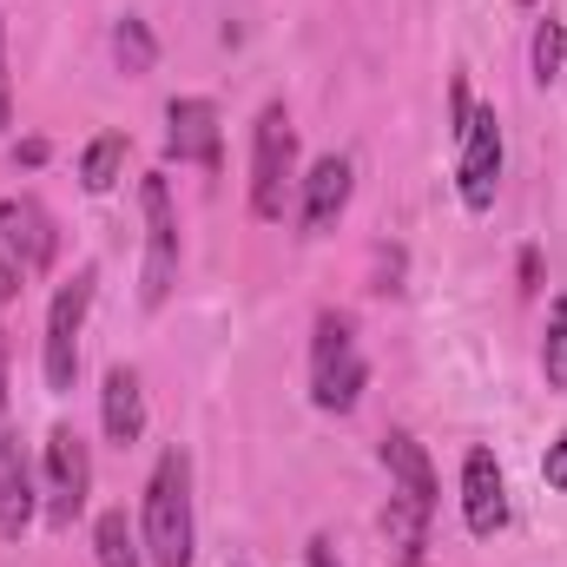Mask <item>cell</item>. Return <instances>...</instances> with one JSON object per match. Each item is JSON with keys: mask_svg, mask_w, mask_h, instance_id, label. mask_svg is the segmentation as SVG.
Returning <instances> with one entry per match:
<instances>
[{"mask_svg": "<svg viewBox=\"0 0 567 567\" xmlns=\"http://www.w3.org/2000/svg\"><path fill=\"white\" fill-rule=\"evenodd\" d=\"M0 410H7V330H0Z\"/></svg>", "mask_w": 567, "mask_h": 567, "instance_id": "obj_26", "label": "cell"}, {"mask_svg": "<svg viewBox=\"0 0 567 567\" xmlns=\"http://www.w3.org/2000/svg\"><path fill=\"white\" fill-rule=\"evenodd\" d=\"M140 542L152 567H192V455L185 449H165L145 482Z\"/></svg>", "mask_w": 567, "mask_h": 567, "instance_id": "obj_1", "label": "cell"}, {"mask_svg": "<svg viewBox=\"0 0 567 567\" xmlns=\"http://www.w3.org/2000/svg\"><path fill=\"white\" fill-rule=\"evenodd\" d=\"M13 126V80H7V27H0V133Z\"/></svg>", "mask_w": 567, "mask_h": 567, "instance_id": "obj_22", "label": "cell"}, {"mask_svg": "<svg viewBox=\"0 0 567 567\" xmlns=\"http://www.w3.org/2000/svg\"><path fill=\"white\" fill-rule=\"evenodd\" d=\"M27 522H33V475H27V455H20V442L7 429V410H0V535L20 542Z\"/></svg>", "mask_w": 567, "mask_h": 567, "instance_id": "obj_12", "label": "cell"}, {"mask_svg": "<svg viewBox=\"0 0 567 567\" xmlns=\"http://www.w3.org/2000/svg\"><path fill=\"white\" fill-rule=\"evenodd\" d=\"M93 284L100 271H73V284H60L53 310H47V343H40V370H47V390L66 396L73 377H80V330H86V310H93Z\"/></svg>", "mask_w": 567, "mask_h": 567, "instance_id": "obj_4", "label": "cell"}, {"mask_svg": "<svg viewBox=\"0 0 567 567\" xmlns=\"http://www.w3.org/2000/svg\"><path fill=\"white\" fill-rule=\"evenodd\" d=\"M120 165H126V133H100V140L80 152V185L86 192H113L120 185Z\"/></svg>", "mask_w": 567, "mask_h": 567, "instance_id": "obj_16", "label": "cell"}, {"mask_svg": "<svg viewBox=\"0 0 567 567\" xmlns=\"http://www.w3.org/2000/svg\"><path fill=\"white\" fill-rule=\"evenodd\" d=\"M363 350H357V323L343 317V310H323L317 317V337H310V396H317V410H357V396H363Z\"/></svg>", "mask_w": 567, "mask_h": 567, "instance_id": "obj_2", "label": "cell"}, {"mask_svg": "<svg viewBox=\"0 0 567 567\" xmlns=\"http://www.w3.org/2000/svg\"><path fill=\"white\" fill-rule=\"evenodd\" d=\"M113 60H120V73H152V60H158V40H152V27L145 20H113Z\"/></svg>", "mask_w": 567, "mask_h": 567, "instance_id": "obj_18", "label": "cell"}, {"mask_svg": "<svg viewBox=\"0 0 567 567\" xmlns=\"http://www.w3.org/2000/svg\"><path fill=\"white\" fill-rule=\"evenodd\" d=\"M502 185V120L495 106H475V120L462 126V158H455V192L468 212H488Z\"/></svg>", "mask_w": 567, "mask_h": 567, "instance_id": "obj_7", "label": "cell"}, {"mask_svg": "<svg viewBox=\"0 0 567 567\" xmlns=\"http://www.w3.org/2000/svg\"><path fill=\"white\" fill-rule=\"evenodd\" d=\"M100 423L106 435L126 449L145 435V396H140V377L133 370H106V390H100Z\"/></svg>", "mask_w": 567, "mask_h": 567, "instance_id": "obj_15", "label": "cell"}, {"mask_svg": "<svg viewBox=\"0 0 567 567\" xmlns=\"http://www.w3.org/2000/svg\"><path fill=\"white\" fill-rule=\"evenodd\" d=\"M542 377L548 390H567V297L548 303V337H542Z\"/></svg>", "mask_w": 567, "mask_h": 567, "instance_id": "obj_19", "label": "cell"}, {"mask_svg": "<svg viewBox=\"0 0 567 567\" xmlns=\"http://www.w3.org/2000/svg\"><path fill=\"white\" fill-rule=\"evenodd\" d=\"M429 515H435V508H423L416 495L390 488V502H383V542H390L396 567H416V561H423V548H429Z\"/></svg>", "mask_w": 567, "mask_h": 567, "instance_id": "obj_13", "label": "cell"}, {"mask_svg": "<svg viewBox=\"0 0 567 567\" xmlns=\"http://www.w3.org/2000/svg\"><path fill=\"white\" fill-rule=\"evenodd\" d=\"M13 158H20V165H47V140H27Z\"/></svg>", "mask_w": 567, "mask_h": 567, "instance_id": "obj_25", "label": "cell"}, {"mask_svg": "<svg viewBox=\"0 0 567 567\" xmlns=\"http://www.w3.org/2000/svg\"><path fill=\"white\" fill-rule=\"evenodd\" d=\"M140 205H145V278H140V297L158 310L178 284V212H172V185L152 172L140 185Z\"/></svg>", "mask_w": 567, "mask_h": 567, "instance_id": "obj_5", "label": "cell"}, {"mask_svg": "<svg viewBox=\"0 0 567 567\" xmlns=\"http://www.w3.org/2000/svg\"><path fill=\"white\" fill-rule=\"evenodd\" d=\"M290 192H297V126H290L284 100H271L251 133V212L265 225H278Z\"/></svg>", "mask_w": 567, "mask_h": 567, "instance_id": "obj_3", "label": "cell"}, {"mask_svg": "<svg viewBox=\"0 0 567 567\" xmlns=\"http://www.w3.org/2000/svg\"><path fill=\"white\" fill-rule=\"evenodd\" d=\"M310 567H343V561H337V548H330V542H323V535H317V542H310Z\"/></svg>", "mask_w": 567, "mask_h": 567, "instance_id": "obj_24", "label": "cell"}, {"mask_svg": "<svg viewBox=\"0 0 567 567\" xmlns=\"http://www.w3.org/2000/svg\"><path fill=\"white\" fill-rule=\"evenodd\" d=\"M165 152L178 165L218 172V106L212 100H172L165 106Z\"/></svg>", "mask_w": 567, "mask_h": 567, "instance_id": "obj_10", "label": "cell"}, {"mask_svg": "<svg viewBox=\"0 0 567 567\" xmlns=\"http://www.w3.org/2000/svg\"><path fill=\"white\" fill-rule=\"evenodd\" d=\"M93 495V455L80 442V429H53L47 435V522L53 528H73V515L86 508Z\"/></svg>", "mask_w": 567, "mask_h": 567, "instance_id": "obj_6", "label": "cell"}, {"mask_svg": "<svg viewBox=\"0 0 567 567\" xmlns=\"http://www.w3.org/2000/svg\"><path fill=\"white\" fill-rule=\"evenodd\" d=\"M0 251L33 278V271H47L53 258H60V225H53V212L40 205V198H0Z\"/></svg>", "mask_w": 567, "mask_h": 567, "instance_id": "obj_8", "label": "cell"}, {"mask_svg": "<svg viewBox=\"0 0 567 567\" xmlns=\"http://www.w3.org/2000/svg\"><path fill=\"white\" fill-rule=\"evenodd\" d=\"M383 468H390V488H403V495H416L423 508H435V468H429L423 442H416L410 429H390V435H383Z\"/></svg>", "mask_w": 567, "mask_h": 567, "instance_id": "obj_14", "label": "cell"}, {"mask_svg": "<svg viewBox=\"0 0 567 567\" xmlns=\"http://www.w3.org/2000/svg\"><path fill=\"white\" fill-rule=\"evenodd\" d=\"M93 555L100 567H140V535L126 528V508H106L93 522Z\"/></svg>", "mask_w": 567, "mask_h": 567, "instance_id": "obj_17", "label": "cell"}, {"mask_svg": "<svg viewBox=\"0 0 567 567\" xmlns=\"http://www.w3.org/2000/svg\"><path fill=\"white\" fill-rule=\"evenodd\" d=\"M561 53H567V33L555 20H542L535 27V80H555L561 73Z\"/></svg>", "mask_w": 567, "mask_h": 567, "instance_id": "obj_20", "label": "cell"}, {"mask_svg": "<svg viewBox=\"0 0 567 567\" xmlns=\"http://www.w3.org/2000/svg\"><path fill=\"white\" fill-rule=\"evenodd\" d=\"M20 278H27V271H20V265L0 251V303H7V297H20Z\"/></svg>", "mask_w": 567, "mask_h": 567, "instance_id": "obj_23", "label": "cell"}, {"mask_svg": "<svg viewBox=\"0 0 567 567\" xmlns=\"http://www.w3.org/2000/svg\"><path fill=\"white\" fill-rule=\"evenodd\" d=\"M303 231L317 238V231H330L337 218H343V205H350V185H357V172H350V158H337V152H323L303 178Z\"/></svg>", "mask_w": 567, "mask_h": 567, "instance_id": "obj_11", "label": "cell"}, {"mask_svg": "<svg viewBox=\"0 0 567 567\" xmlns=\"http://www.w3.org/2000/svg\"><path fill=\"white\" fill-rule=\"evenodd\" d=\"M542 475H548V488H561V495H567V435H561V442H548V455H542Z\"/></svg>", "mask_w": 567, "mask_h": 567, "instance_id": "obj_21", "label": "cell"}, {"mask_svg": "<svg viewBox=\"0 0 567 567\" xmlns=\"http://www.w3.org/2000/svg\"><path fill=\"white\" fill-rule=\"evenodd\" d=\"M462 522H468V535H482V542H495V535L508 528V482H502L495 449H468V455H462Z\"/></svg>", "mask_w": 567, "mask_h": 567, "instance_id": "obj_9", "label": "cell"}]
</instances>
